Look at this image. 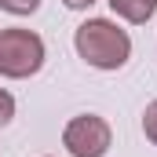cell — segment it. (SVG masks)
<instances>
[{"label":"cell","instance_id":"obj_3","mask_svg":"<svg viewBox=\"0 0 157 157\" xmlns=\"http://www.w3.org/2000/svg\"><path fill=\"white\" fill-rule=\"evenodd\" d=\"M62 143H66V150L73 157H102L110 150V143H113V135H110V124L102 117H95V113H80L66 124V132H62Z\"/></svg>","mask_w":157,"mask_h":157},{"label":"cell","instance_id":"obj_1","mask_svg":"<svg viewBox=\"0 0 157 157\" xmlns=\"http://www.w3.org/2000/svg\"><path fill=\"white\" fill-rule=\"evenodd\" d=\"M73 44H77V55L95 70H121L132 55L128 33L110 18H88L84 26H77Z\"/></svg>","mask_w":157,"mask_h":157},{"label":"cell","instance_id":"obj_4","mask_svg":"<svg viewBox=\"0 0 157 157\" xmlns=\"http://www.w3.org/2000/svg\"><path fill=\"white\" fill-rule=\"evenodd\" d=\"M110 7L117 11L124 22H135L139 26V22H146L157 11V0H110Z\"/></svg>","mask_w":157,"mask_h":157},{"label":"cell","instance_id":"obj_8","mask_svg":"<svg viewBox=\"0 0 157 157\" xmlns=\"http://www.w3.org/2000/svg\"><path fill=\"white\" fill-rule=\"evenodd\" d=\"M62 4H66V7H77V11H80V7H91L95 0H62Z\"/></svg>","mask_w":157,"mask_h":157},{"label":"cell","instance_id":"obj_2","mask_svg":"<svg viewBox=\"0 0 157 157\" xmlns=\"http://www.w3.org/2000/svg\"><path fill=\"white\" fill-rule=\"evenodd\" d=\"M44 66V40L33 29H0V73L29 77Z\"/></svg>","mask_w":157,"mask_h":157},{"label":"cell","instance_id":"obj_6","mask_svg":"<svg viewBox=\"0 0 157 157\" xmlns=\"http://www.w3.org/2000/svg\"><path fill=\"white\" fill-rule=\"evenodd\" d=\"M143 132H146V139L157 146V99L146 106V113H143Z\"/></svg>","mask_w":157,"mask_h":157},{"label":"cell","instance_id":"obj_7","mask_svg":"<svg viewBox=\"0 0 157 157\" xmlns=\"http://www.w3.org/2000/svg\"><path fill=\"white\" fill-rule=\"evenodd\" d=\"M11 117H15V99H11V95L0 88V124H7Z\"/></svg>","mask_w":157,"mask_h":157},{"label":"cell","instance_id":"obj_5","mask_svg":"<svg viewBox=\"0 0 157 157\" xmlns=\"http://www.w3.org/2000/svg\"><path fill=\"white\" fill-rule=\"evenodd\" d=\"M0 7L11 11V15H33L40 7V0H0Z\"/></svg>","mask_w":157,"mask_h":157}]
</instances>
